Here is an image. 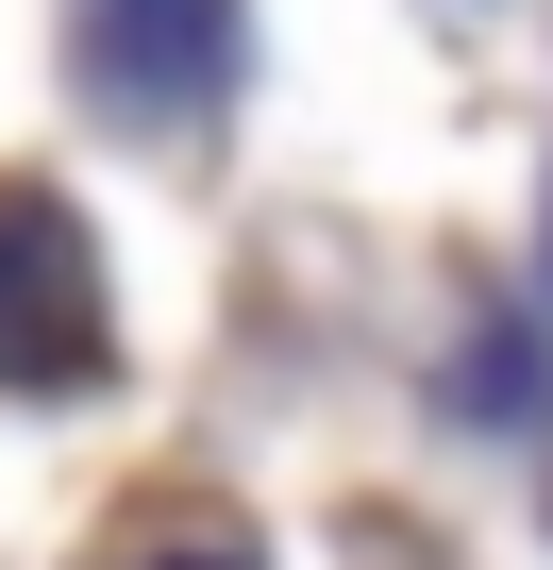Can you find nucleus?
Wrapping results in <instances>:
<instances>
[{"mask_svg":"<svg viewBox=\"0 0 553 570\" xmlns=\"http://www.w3.org/2000/svg\"><path fill=\"white\" fill-rule=\"evenodd\" d=\"M68 51H85V101L101 118H218L251 18H235V0H68Z\"/></svg>","mask_w":553,"mask_h":570,"instance_id":"obj_1","label":"nucleus"},{"mask_svg":"<svg viewBox=\"0 0 553 570\" xmlns=\"http://www.w3.org/2000/svg\"><path fill=\"white\" fill-rule=\"evenodd\" d=\"M101 370V252L51 185H0V386H85Z\"/></svg>","mask_w":553,"mask_h":570,"instance_id":"obj_2","label":"nucleus"},{"mask_svg":"<svg viewBox=\"0 0 553 570\" xmlns=\"http://www.w3.org/2000/svg\"><path fill=\"white\" fill-rule=\"evenodd\" d=\"M135 570H235V553H135Z\"/></svg>","mask_w":553,"mask_h":570,"instance_id":"obj_3","label":"nucleus"}]
</instances>
